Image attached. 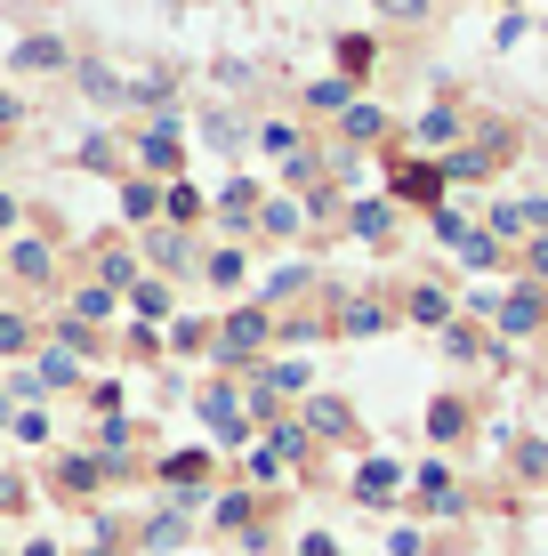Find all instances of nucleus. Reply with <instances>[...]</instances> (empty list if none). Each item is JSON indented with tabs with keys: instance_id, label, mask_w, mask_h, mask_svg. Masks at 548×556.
I'll use <instances>...</instances> for the list:
<instances>
[{
	"instance_id": "4",
	"label": "nucleus",
	"mask_w": 548,
	"mask_h": 556,
	"mask_svg": "<svg viewBox=\"0 0 548 556\" xmlns=\"http://www.w3.org/2000/svg\"><path fill=\"white\" fill-rule=\"evenodd\" d=\"M468 129H476V113H468L460 98H436L420 113V122H411V146L428 153V162H444V153H460L468 146Z\"/></svg>"
},
{
	"instance_id": "31",
	"label": "nucleus",
	"mask_w": 548,
	"mask_h": 556,
	"mask_svg": "<svg viewBox=\"0 0 548 556\" xmlns=\"http://www.w3.org/2000/svg\"><path fill=\"white\" fill-rule=\"evenodd\" d=\"M451 0H371V16H387V25H428V16H444Z\"/></svg>"
},
{
	"instance_id": "22",
	"label": "nucleus",
	"mask_w": 548,
	"mask_h": 556,
	"mask_svg": "<svg viewBox=\"0 0 548 556\" xmlns=\"http://www.w3.org/2000/svg\"><path fill=\"white\" fill-rule=\"evenodd\" d=\"M202 218H211V202H202V186L169 178V186H162V226H186V235H194Z\"/></svg>"
},
{
	"instance_id": "28",
	"label": "nucleus",
	"mask_w": 548,
	"mask_h": 556,
	"mask_svg": "<svg viewBox=\"0 0 548 556\" xmlns=\"http://www.w3.org/2000/svg\"><path fill=\"white\" fill-rule=\"evenodd\" d=\"M331 49H339V73H347V81H364V73L380 65V41H371V33H331Z\"/></svg>"
},
{
	"instance_id": "6",
	"label": "nucleus",
	"mask_w": 548,
	"mask_h": 556,
	"mask_svg": "<svg viewBox=\"0 0 548 556\" xmlns=\"http://www.w3.org/2000/svg\"><path fill=\"white\" fill-rule=\"evenodd\" d=\"M202 258H211V251H202V242L194 235H186V226H145V266H154V275L169 282V275H202Z\"/></svg>"
},
{
	"instance_id": "39",
	"label": "nucleus",
	"mask_w": 548,
	"mask_h": 556,
	"mask_svg": "<svg viewBox=\"0 0 548 556\" xmlns=\"http://www.w3.org/2000/svg\"><path fill=\"white\" fill-rule=\"evenodd\" d=\"M428 226H436V242H444V251H460V242L476 235V226H468V218H460V210H451V202H444V210H436V218H428Z\"/></svg>"
},
{
	"instance_id": "20",
	"label": "nucleus",
	"mask_w": 548,
	"mask_h": 556,
	"mask_svg": "<svg viewBox=\"0 0 548 556\" xmlns=\"http://www.w3.org/2000/svg\"><path fill=\"white\" fill-rule=\"evenodd\" d=\"M73 73H81V98H89V105H105V113H113V105H129V81L105 65V56H81Z\"/></svg>"
},
{
	"instance_id": "12",
	"label": "nucleus",
	"mask_w": 548,
	"mask_h": 556,
	"mask_svg": "<svg viewBox=\"0 0 548 556\" xmlns=\"http://www.w3.org/2000/svg\"><path fill=\"white\" fill-rule=\"evenodd\" d=\"M411 501H420V508H436V516H468V492H460V476H451L444 459L411 468Z\"/></svg>"
},
{
	"instance_id": "10",
	"label": "nucleus",
	"mask_w": 548,
	"mask_h": 556,
	"mask_svg": "<svg viewBox=\"0 0 548 556\" xmlns=\"http://www.w3.org/2000/svg\"><path fill=\"white\" fill-rule=\"evenodd\" d=\"M298 428L315 435V444H355V412H347V395H307V404H298Z\"/></svg>"
},
{
	"instance_id": "16",
	"label": "nucleus",
	"mask_w": 548,
	"mask_h": 556,
	"mask_svg": "<svg viewBox=\"0 0 548 556\" xmlns=\"http://www.w3.org/2000/svg\"><path fill=\"white\" fill-rule=\"evenodd\" d=\"M395 492H404V468H395V459H364V468L347 476V501H364V508H387Z\"/></svg>"
},
{
	"instance_id": "47",
	"label": "nucleus",
	"mask_w": 548,
	"mask_h": 556,
	"mask_svg": "<svg viewBox=\"0 0 548 556\" xmlns=\"http://www.w3.org/2000/svg\"><path fill=\"white\" fill-rule=\"evenodd\" d=\"M524 226H533V235H548V194H533V202H524Z\"/></svg>"
},
{
	"instance_id": "51",
	"label": "nucleus",
	"mask_w": 548,
	"mask_h": 556,
	"mask_svg": "<svg viewBox=\"0 0 548 556\" xmlns=\"http://www.w3.org/2000/svg\"><path fill=\"white\" fill-rule=\"evenodd\" d=\"M0 428H9V395H0Z\"/></svg>"
},
{
	"instance_id": "44",
	"label": "nucleus",
	"mask_w": 548,
	"mask_h": 556,
	"mask_svg": "<svg viewBox=\"0 0 548 556\" xmlns=\"http://www.w3.org/2000/svg\"><path fill=\"white\" fill-rule=\"evenodd\" d=\"M16 435H25V444H49V412H16Z\"/></svg>"
},
{
	"instance_id": "46",
	"label": "nucleus",
	"mask_w": 548,
	"mask_h": 556,
	"mask_svg": "<svg viewBox=\"0 0 548 556\" xmlns=\"http://www.w3.org/2000/svg\"><path fill=\"white\" fill-rule=\"evenodd\" d=\"M298 556H347V548H339L331 532H307V541H298Z\"/></svg>"
},
{
	"instance_id": "45",
	"label": "nucleus",
	"mask_w": 548,
	"mask_h": 556,
	"mask_svg": "<svg viewBox=\"0 0 548 556\" xmlns=\"http://www.w3.org/2000/svg\"><path fill=\"white\" fill-rule=\"evenodd\" d=\"M242 468H251V484H275V476H282V459H275V452H251Z\"/></svg>"
},
{
	"instance_id": "50",
	"label": "nucleus",
	"mask_w": 548,
	"mask_h": 556,
	"mask_svg": "<svg viewBox=\"0 0 548 556\" xmlns=\"http://www.w3.org/2000/svg\"><path fill=\"white\" fill-rule=\"evenodd\" d=\"M25 556H56V548H49V541H33V548H25Z\"/></svg>"
},
{
	"instance_id": "49",
	"label": "nucleus",
	"mask_w": 548,
	"mask_h": 556,
	"mask_svg": "<svg viewBox=\"0 0 548 556\" xmlns=\"http://www.w3.org/2000/svg\"><path fill=\"white\" fill-rule=\"evenodd\" d=\"M9 226H16V194H0V235H9Z\"/></svg>"
},
{
	"instance_id": "17",
	"label": "nucleus",
	"mask_w": 548,
	"mask_h": 556,
	"mask_svg": "<svg viewBox=\"0 0 548 556\" xmlns=\"http://www.w3.org/2000/svg\"><path fill=\"white\" fill-rule=\"evenodd\" d=\"M138 541L154 548V556H169V548H186V541H194V508H186V501H169L162 516H145V532H138Z\"/></svg>"
},
{
	"instance_id": "27",
	"label": "nucleus",
	"mask_w": 548,
	"mask_h": 556,
	"mask_svg": "<svg viewBox=\"0 0 548 556\" xmlns=\"http://www.w3.org/2000/svg\"><path fill=\"white\" fill-rule=\"evenodd\" d=\"M122 218L129 226H162V186L154 178H122Z\"/></svg>"
},
{
	"instance_id": "26",
	"label": "nucleus",
	"mask_w": 548,
	"mask_h": 556,
	"mask_svg": "<svg viewBox=\"0 0 548 556\" xmlns=\"http://www.w3.org/2000/svg\"><path fill=\"white\" fill-rule=\"evenodd\" d=\"M16 65H25V73H65L73 49L56 41V33H33V41H16Z\"/></svg>"
},
{
	"instance_id": "1",
	"label": "nucleus",
	"mask_w": 548,
	"mask_h": 556,
	"mask_svg": "<svg viewBox=\"0 0 548 556\" xmlns=\"http://www.w3.org/2000/svg\"><path fill=\"white\" fill-rule=\"evenodd\" d=\"M267 348H275V306H267V299L226 306V315H218V348H211V363H218L226 379H242Z\"/></svg>"
},
{
	"instance_id": "5",
	"label": "nucleus",
	"mask_w": 548,
	"mask_h": 556,
	"mask_svg": "<svg viewBox=\"0 0 548 556\" xmlns=\"http://www.w3.org/2000/svg\"><path fill=\"white\" fill-rule=\"evenodd\" d=\"M138 162H145V178H154V186L186 178V122H178V113L145 122V138H138Z\"/></svg>"
},
{
	"instance_id": "8",
	"label": "nucleus",
	"mask_w": 548,
	"mask_h": 556,
	"mask_svg": "<svg viewBox=\"0 0 548 556\" xmlns=\"http://www.w3.org/2000/svg\"><path fill=\"white\" fill-rule=\"evenodd\" d=\"M202 419H211V435L218 444H251V412H242V388L234 379H211V388H202Z\"/></svg>"
},
{
	"instance_id": "2",
	"label": "nucleus",
	"mask_w": 548,
	"mask_h": 556,
	"mask_svg": "<svg viewBox=\"0 0 548 556\" xmlns=\"http://www.w3.org/2000/svg\"><path fill=\"white\" fill-rule=\"evenodd\" d=\"M517 153H524V129L517 122H476L460 153H444V178L451 186H484V178H500Z\"/></svg>"
},
{
	"instance_id": "52",
	"label": "nucleus",
	"mask_w": 548,
	"mask_h": 556,
	"mask_svg": "<svg viewBox=\"0 0 548 556\" xmlns=\"http://www.w3.org/2000/svg\"><path fill=\"white\" fill-rule=\"evenodd\" d=\"M493 9H508V16H517V0H493Z\"/></svg>"
},
{
	"instance_id": "42",
	"label": "nucleus",
	"mask_w": 548,
	"mask_h": 556,
	"mask_svg": "<svg viewBox=\"0 0 548 556\" xmlns=\"http://www.w3.org/2000/svg\"><path fill=\"white\" fill-rule=\"evenodd\" d=\"M524 282L548 291V235H524Z\"/></svg>"
},
{
	"instance_id": "29",
	"label": "nucleus",
	"mask_w": 548,
	"mask_h": 556,
	"mask_svg": "<svg viewBox=\"0 0 548 556\" xmlns=\"http://www.w3.org/2000/svg\"><path fill=\"white\" fill-rule=\"evenodd\" d=\"M298 105H307V113H347L355 105V81H347V73H323V81H307V98H298Z\"/></svg>"
},
{
	"instance_id": "33",
	"label": "nucleus",
	"mask_w": 548,
	"mask_h": 556,
	"mask_svg": "<svg viewBox=\"0 0 548 556\" xmlns=\"http://www.w3.org/2000/svg\"><path fill=\"white\" fill-rule=\"evenodd\" d=\"M81 169H98V178H129V169H122V146H113L105 129H98V138H81Z\"/></svg>"
},
{
	"instance_id": "48",
	"label": "nucleus",
	"mask_w": 548,
	"mask_h": 556,
	"mask_svg": "<svg viewBox=\"0 0 548 556\" xmlns=\"http://www.w3.org/2000/svg\"><path fill=\"white\" fill-rule=\"evenodd\" d=\"M0 508H25V484H16V476H0Z\"/></svg>"
},
{
	"instance_id": "40",
	"label": "nucleus",
	"mask_w": 548,
	"mask_h": 556,
	"mask_svg": "<svg viewBox=\"0 0 548 556\" xmlns=\"http://www.w3.org/2000/svg\"><path fill=\"white\" fill-rule=\"evenodd\" d=\"M460 258H468V266H476V275H484V266H500L508 251H500V242H493V235H484V226H476V235L460 242Z\"/></svg>"
},
{
	"instance_id": "30",
	"label": "nucleus",
	"mask_w": 548,
	"mask_h": 556,
	"mask_svg": "<svg viewBox=\"0 0 548 556\" xmlns=\"http://www.w3.org/2000/svg\"><path fill=\"white\" fill-rule=\"evenodd\" d=\"M298 226H307V210H298L291 194H275L267 210H258V235H275V242H291V235H298Z\"/></svg>"
},
{
	"instance_id": "25",
	"label": "nucleus",
	"mask_w": 548,
	"mask_h": 556,
	"mask_svg": "<svg viewBox=\"0 0 548 556\" xmlns=\"http://www.w3.org/2000/svg\"><path fill=\"white\" fill-rule=\"evenodd\" d=\"M98 282H105V291H122V299H129V291H138V282H145V275H138V251H122V242H105V251H98Z\"/></svg>"
},
{
	"instance_id": "24",
	"label": "nucleus",
	"mask_w": 548,
	"mask_h": 556,
	"mask_svg": "<svg viewBox=\"0 0 548 556\" xmlns=\"http://www.w3.org/2000/svg\"><path fill=\"white\" fill-rule=\"evenodd\" d=\"M202 138H211L218 153H242V146H251V122L226 113V105H202Z\"/></svg>"
},
{
	"instance_id": "37",
	"label": "nucleus",
	"mask_w": 548,
	"mask_h": 556,
	"mask_svg": "<svg viewBox=\"0 0 548 556\" xmlns=\"http://www.w3.org/2000/svg\"><path fill=\"white\" fill-rule=\"evenodd\" d=\"M113 306H122V291H105V282H81V291H73V315L81 323H105Z\"/></svg>"
},
{
	"instance_id": "43",
	"label": "nucleus",
	"mask_w": 548,
	"mask_h": 556,
	"mask_svg": "<svg viewBox=\"0 0 548 556\" xmlns=\"http://www.w3.org/2000/svg\"><path fill=\"white\" fill-rule=\"evenodd\" d=\"M33 348V323L25 315H0V355H25Z\"/></svg>"
},
{
	"instance_id": "36",
	"label": "nucleus",
	"mask_w": 548,
	"mask_h": 556,
	"mask_svg": "<svg viewBox=\"0 0 548 556\" xmlns=\"http://www.w3.org/2000/svg\"><path fill=\"white\" fill-rule=\"evenodd\" d=\"M298 291H315V266H282V275L267 282V306H275V315H282V306H291Z\"/></svg>"
},
{
	"instance_id": "35",
	"label": "nucleus",
	"mask_w": 548,
	"mask_h": 556,
	"mask_svg": "<svg viewBox=\"0 0 548 556\" xmlns=\"http://www.w3.org/2000/svg\"><path fill=\"white\" fill-rule=\"evenodd\" d=\"M129 306H138V323H162V315H169L178 299H169V282H162V275H145L138 291H129Z\"/></svg>"
},
{
	"instance_id": "34",
	"label": "nucleus",
	"mask_w": 548,
	"mask_h": 556,
	"mask_svg": "<svg viewBox=\"0 0 548 556\" xmlns=\"http://www.w3.org/2000/svg\"><path fill=\"white\" fill-rule=\"evenodd\" d=\"M508 459H517L524 484H548V444H540V435H517V444H508Z\"/></svg>"
},
{
	"instance_id": "14",
	"label": "nucleus",
	"mask_w": 548,
	"mask_h": 556,
	"mask_svg": "<svg viewBox=\"0 0 548 556\" xmlns=\"http://www.w3.org/2000/svg\"><path fill=\"white\" fill-rule=\"evenodd\" d=\"M420 428H428V444H460V435L476 428V404L444 388V395H428V419H420Z\"/></svg>"
},
{
	"instance_id": "3",
	"label": "nucleus",
	"mask_w": 548,
	"mask_h": 556,
	"mask_svg": "<svg viewBox=\"0 0 548 556\" xmlns=\"http://www.w3.org/2000/svg\"><path fill=\"white\" fill-rule=\"evenodd\" d=\"M444 194H451V178H444V162H428V153H411V162L387 169V202H395V210L411 202V210H428V218H436Z\"/></svg>"
},
{
	"instance_id": "15",
	"label": "nucleus",
	"mask_w": 548,
	"mask_h": 556,
	"mask_svg": "<svg viewBox=\"0 0 548 556\" xmlns=\"http://www.w3.org/2000/svg\"><path fill=\"white\" fill-rule=\"evenodd\" d=\"M105 484H113V468L98 452H65L56 459V492H65V501H89V492H105Z\"/></svg>"
},
{
	"instance_id": "41",
	"label": "nucleus",
	"mask_w": 548,
	"mask_h": 556,
	"mask_svg": "<svg viewBox=\"0 0 548 556\" xmlns=\"http://www.w3.org/2000/svg\"><path fill=\"white\" fill-rule=\"evenodd\" d=\"M258 146H267V153H282V162H291V153H298V122H267V129H258Z\"/></svg>"
},
{
	"instance_id": "19",
	"label": "nucleus",
	"mask_w": 548,
	"mask_h": 556,
	"mask_svg": "<svg viewBox=\"0 0 548 556\" xmlns=\"http://www.w3.org/2000/svg\"><path fill=\"white\" fill-rule=\"evenodd\" d=\"M387 129H395V122H387V105H371V98H355L347 113H339V138H347V153H355V146H380Z\"/></svg>"
},
{
	"instance_id": "21",
	"label": "nucleus",
	"mask_w": 548,
	"mask_h": 556,
	"mask_svg": "<svg viewBox=\"0 0 548 556\" xmlns=\"http://www.w3.org/2000/svg\"><path fill=\"white\" fill-rule=\"evenodd\" d=\"M9 275L16 282H33V291H49V282H56V251H49V242H9Z\"/></svg>"
},
{
	"instance_id": "11",
	"label": "nucleus",
	"mask_w": 548,
	"mask_h": 556,
	"mask_svg": "<svg viewBox=\"0 0 548 556\" xmlns=\"http://www.w3.org/2000/svg\"><path fill=\"white\" fill-rule=\"evenodd\" d=\"M395 315L420 323V331H444V323H460V299H451L444 282H411V291L395 299Z\"/></svg>"
},
{
	"instance_id": "32",
	"label": "nucleus",
	"mask_w": 548,
	"mask_h": 556,
	"mask_svg": "<svg viewBox=\"0 0 548 556\" xmlns=\"http://www.w3.org/2000/svg\"><path fill=\"white\" fill-rule=\"evenodd\" d=\"M169 348H178V355H211V348H218V323L178 315V323H169Z\"/></svg>"
},
{
	"instance_id": "7",
	"label": "nucleus",
	"mask_w": 548,
	"mask_h": 556,
	"mask_svg": "<svg viewBox=\"0 0 548 556\" xmlns=\"http://www.w3.org/2000/svg\"><path fill=\"white\" fill-rule=\"evenodd\" d=\"M395 323L404 315H395L387 299H371V291H347L331 306V339H380V331H395Z\"/></svg>"
},
{
	"instance_id": "13",
	"label": "nucleus",
	"mask_w": 548,
	"mask_h": 556,
	"mask_svg": "<svg viewBox=\"0 0 548 556\" xmlns=\"http://www.w3.org/2000/svg\"><path fill=\"white\" fill-rule=\"evenodd\" d=\"M258 210H267V194H258L251 178H234V186H218V202H211V218L226 226V235H258Z\"/></svg>"
},
{
	"instance_id": "23",
	"label": "nucleus",
	"mask_w": 548,
	"mask_h": 556,
	"mask_svg": "<svg viewBox=\"0 0 548 556\" xmlns=\"http://www.w3.org/2000/svg\"><path fill=\"white\" fill-rule=\"evenodd\" d=\"M242 275H251V251H242V242H218V251L202 258V282H211V291H242Z\"/></svg>"
},
{
	"instance_id": "18",
	"label": "nucleus",
	"mask_w": 548,
	"mask_h": 556,
	"mask_svg": "<svg viewBox=\"0 0 548 556\" xmlns=\"http://www.w3.org/2000/svg\"><path fill=\"white\" fill-rule=\"evenodd\" d=\"M347 235L371 242V251H387V242H395V202L387 194L380 202H347Z\"/></svg>"
},
{
	"instance_id": "9",
	"label": "nucleus",
	"mask_w": 548,
	"mask_h": 556,
	"mask_svg": "<svg viewBox=\"0 0 548 556\" xmlns=\"http://www.w3.org/2000/svg\"><path fill=\"white\" fill-rule=\"evenodd\" d=\"M154 476L169 484V501L202 508V492H211V452H162V459H154Z\"/></svg>"
},
{
	"instance_id": "38",
	"label": "nucleus",
	"mask_w": 548,
	"mask_h": 556,
	"mask_svg": "<svg viewBox=\"0 0 548 556\" xmlns=\"http://www.w3.org/2000/svg\"><path fill=\"white\" fill-rule=\"evenodd\" d=\"M41 388H81V355L49 348V355H41Z\"/></svg>"
}]
</instances>
